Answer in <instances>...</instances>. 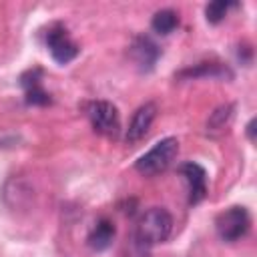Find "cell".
Wrapping results in <instances>:
<instances>
[{
	"instance_id": "6da1fadb",
	"label": "cell",
	"mask_w": 257,
	"mask_h": 257,
	"mask_svg": "<svg viewBox=\"0 0 257 257\" xmlns=\"http://www.w3.org/2000/svg\"><path fill=\"white\" fill-rule=\"evenodd\" d=\"M173 231V217L163 207H151L147 209L135 227V243L141 247H151L157 243H163L169 239Z\"/></svg>"
},
{
	"instance_id": "7a4b0ae2",
	"label": "cell",
	"mask_w": 257,
	"mask_h": 257,
	"mask_svg": "<svg viewBox=\"0 0 257 257\" xmlns=\"http://www.w3.org/2000/svg\"><path fill=\"white\" fill-rule=\"evenodd\" d=\"M179 155V141L175 137H167L159 141L151 151H147L137 163L135 169L145 177H155L171 167V163Z\"/></svg>"
},
{
	"instance_id": "3957f363",
	"label": "cell",
	"mask_w": 257,
	"mask_h": 257,
	"mask_svg": "<svg viewBox=\"0 0 257 257\" xmlns=\"http://www.w3.org/2000/svg\"><path fill=\"white\" fill-rule=\"evenodd\" d=\"M251 227V217L245 207H229L215 219V229L221 241L233 243L247 235Z\"/></svg>"
},
{
	"instance_id": "277c9868",
	"label": "cell",
	"mask_w": 257,
	"mask_h": 257,
	"mask_svg": "<svg viewBox=\"0 0 257 257\" xmlns=\"http://www.w3.org/2000/svg\"><path fill=\"white\" fill-rule=\"evenodd\" d=\"M86 116L92 124V128L98 135L104 137H118L120 133V118H118V110L112 102L108 100H92L86 106Z\"/></svg>"
},
{
	"instance_id": "5b68a950",
	"label": "cell",
	"mask_w": 257,
	"mask_h": 257,
	"mask_svg": "<svg viewBox=\"0 0 257 257\" xmlns=\"http://www.w3.org/2000/svg\"><path fill=\"white\" fill-rule=\"evenodd\" d=\"M46 46H48L52 58L58 64H68L78 54L76 42H72V38L68 36L66 28L60 26V24H54V26L48 28V32H46Z\"/></svg>"
},
{
	"instance_id": "8992f818",
	"label": "cell",
	"mask_w": 257,
	"mask_h": 257,
	"mask_svg": "<svg viewBox=\"0 0 257 257\" xmlns=\"http://www.w3.org/2000/svg\"><path fill=\"white\" fill-rule=\"evenodd\" d=\"M179 173L185 177L187 185H189V203L197 205L205 199L207 195V173L201 165L197 163H183L179 167Z\"/></svg>"
},
{
	"instance_id": "52a82bcc",
	"label": "cell",
	"mask_w": 257,
	"mask_h": 257,
	"mask_svg": "<svg viewBox=\"0 0 257 257\" xmlns=\"http://www.w3.org/2000/svg\"><path fill=\"white\" fill-rule=\"evenodd\" d=\"M155 116H157V104H155V102H145V104H141V106L135 110V114H133V118H131V122H128L126 141H128V143L141 141V139L149 133V128H151V124H153V120H155Z\"/></svg>"
},
{
	"instance_id": "ba28073f",
	"label": "cell",
	"mask_w": 257,
	"mask_h": 257,
	"mask_svg": "<svg viewBox=\"0 0 257 257\" xmlns=\"http://www.w3.org/2000/svg\"><path fill=\"white\" fill-rule=\"evenodd\" d=\"M159 54H161V48L149 36H137L135 42L131 44V56L143 70H151Z\"/></svg>"
},
{
	"instance_id": "9c48e42d",
	"label": "cell",
	"mask_w": 257,
	"mask_h": 257,
	"mask_svg": "<svg viewBox=\"0 0 257 257\" xmlns=\"http://www.w3.org/2000/svg\"><path fill=\"white\" fill-rule=\"evenodd\" d=\"M114 235H116L114 223H112L110 219H100V221L92 227V231L88 233L86 243H88V247H90L92 251H104V249H108V247L112 245Z\"/></svg>"
},
{
	"instance_id": "30bf717a",
	"label": "cell",
	"mask_w": 257,
	"mask_h": 257,
	"mask_svg": "<svg viewBox=\"0 0 257 257\" xmlns=\"http://www.w3.org/2000/svg\"><path fill=\"white\" fill-rule=\"evenodd\" d=\"M151 26H153V30L157 32V34H171L177 26H179V16H177V12L175 10H171V8H165V10H159V12H155V16H153V20H151Z\"/></svg>"
},
{
	"instance_id": "8fae6325",
	"label": "cell",
	"mask_w": 257,
	"mask_h": 257,
	"mask_svg": "<svg viewBox=\"0 0 257 257\" xmlns=\"http://www.w3.org/2000/svg\"><path fill=\"white\" fill-rule=\"evenodd\" d=\"M24 84V92H26V102L28 104H48L50 102V94L42 88L40 80L30 72V78H22Z\"/></svg>"
},
{
	"instance_id": "7c38bea8",
	"label": "cell",
	"mask_w": 257,
	"mask_h": 257,
	"mask_svg": "<svg viewBox=\"0 0 257 257\" xmlns=\"http://www.w3.org/2000/svg\"><path fill=\"white\" fill-rule=\"evenodd\" d=\"M231 116H233V104H223V106H219V108L211 114V118H209V122H207V131H209V133H213V131H223V128L229 124Z\"/></svg>"
},
{
	"instance_id": "4fadbf2b",
	"label": "cell",
	"mask_w": 257,
	"mask_h": 257,
	"mask_svg": "<svg viewBox=\"0 0 257 257\" xmlns=\"http://www.w3.org/2000/svg\"><path fill=\"white\" fill-rule=\"evenodd\" d=\"M229 6H231V4H229V2H225V0L209 2V4H207V8H205V16H207V20H209L211 24L221 22V20L225 18V14H227Z\"/></svg>"
},
{
	"instance_id": "5bb4252c",
	"label": "cell",
	"mask_w": 257,
	"mask_h": 257,
	"mask_svg": "<svg viewBox=\"0 0 257 257\" xmlns=\"http://www.w3.org/2000/svg\"><path fill=\"white\" fill-rule=\"evenodd\" d=\"M199 74H209V76H221V74H229V70L227 68H223V66H219V64H213V62H203L199 68H191V70H185V72H181V76H199Z\"/></svg>"
}]
</instances>
